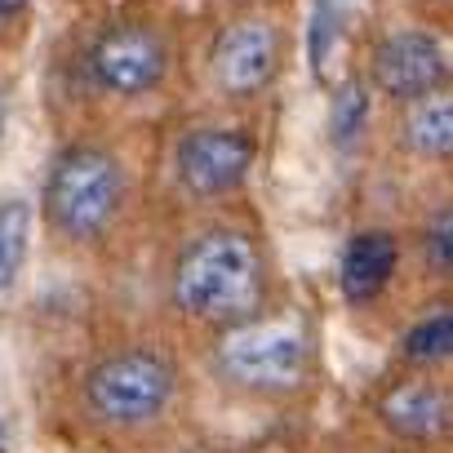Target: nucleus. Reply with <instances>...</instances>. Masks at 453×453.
Listing matches in <instances>:
<instances>
[{"label":"nucleus","instance_id":"obj_1","mask_svg":"<svg viewBox=\"0 0 453 453\" xmlns=\"http://www.w3.org/2000/svg\"><path fill=\"white\" fill-rule=\"evenodd\" d=\"M272 267L267 250L250 226L218 222L191 236L169 272V303L209 329H226L267 311Z\"/></svg>","mask_w":453,"mask_h":453},{"label":"nucleus","instance_id":"obj_2","mask_svg":"<svg viewBox=\"0 0 453 453\" xmlns=\"http://www.w3.org/2000/svg\"><path fill=\"white\" fill-rule=\"evenodd\" d=\"M125 165L111 147L103 142H67L41 187V213L50 232L63 236L67 245H94L103 241L120 209H125Z\"/></svg>","mask_w":453,"mask_h":453},{"label":"nucleus","instance_id":"obj_3","mask_svg":"<svg viewBox=\"0 0 453 453\" xmlns=\"http://www.w3.org/2000/svg\"><path fill=\"white\" fill-rule=\"evenodd\" d=\"M182 391L178 360L156 347L103 351L81 373V409L103 431H147L173 413Z\"/></svg>","mask_w":453,"mask_h":453},{"label":"nucleus","instance_id":"obj_4","mask_svg":"<svg viewBox=\"0 0 453 453\" xmlns=\"http://www.w3.org/2000/svg\"><path fill=\"white\" fill-rule=\"evenodd\" d=\"M213 369L245 395H289L311 378V338L294 320H241L218 329Z\"/></svg>","mask_w":453,"mask_h":453},{"label":"nucleus","instance_id":"obj_5","mask_svg":"<svg viewBox=\"0 0 453 453\" xmlns=\"http://www.w3.org/2000/svg\"><path fill=\"white\" fill-rule=\"evenodd\" d=\"M285 27L263 14H236L209 45V85L226 103L263 98L285 72Z\"/></svg>","mask_w":453,"mask_h":453},{"label":"nucleus","instance_id":"obj_6","mask_svg":"<svg viewBox=\"0 0 453 453\" xmlns=\"http://www.w3.org/2000/svg\"><path fill=\"white\" fill-rule=\"evenodd\" d=\"M173 50L151 23H111L85 50V81L107 98H147L165 85Z\"/></svg>","mask_w":453,"mask_h":453},{"label":"nucleus","instance_id":"obj_7","mask_svg":"<svg viewBox=\"0 0 453 453\" xmlns=\"http://www.w3.org/2000/svg\"><path fill=\"white\" fill-rule=\"evenodd\" d=\"M258 160V138L236 125H196L173 142V178L191 200L236 196Z\"/></svg>","mask_w":453,"mask_h":453},{"label":"nucleus","instance_id":"obj_8","mask_svg":"<svg viewBox=\"0 0 453 453\" xmlns=\"http://www.w3.org/2000/svg\"><path fill=\"white\" fill-rule=\"evenodd\" d=\"M369 81L382 98L391 103H409L426 89L449 85V50L435 32L426 27H404L378 41L373 63H369Z\"/></svg>","mask_w":453,"mask_h":453},{"label":"nucleus","instance_id":"obj_9","mask_svg":"<svg viewBox=\"0 0 453 453\" xmlns=\"http://www.w3.org/2000/svg\"><path fill=\"white\" fill-rule=\"evenodd\" d=\"M378 418L391 435L409 444H435L449 435V395L440 382L426 378V369H418V378H400L387 387V395L378 400Z\"/></svg>","mask_w":453,"mask_h":453},{"label":"nucleus","instance_id":"obj_10","mask_svg":"<svg viewBox=\"0 0 453 453\" xmlns=\"http://www.w3.org/2000/svg\"><path fill=\"white\" fill-rule=\"evenodd\" d=\"M395 267H400V245L391 232H356L342 250V263H338V289L351 307H369L391 280H395Z\"/></svg>","mask_w":453,"mask_h":453},{"label":"nucleus","instance_id":"obj_11","mask_svg":"<svg viewBox=\"0 0 453 453\" xmlns=\"http://www.w3.org/2000/svg\"><path fill=\"white\" fill-rule=\"evenodd\" d=\"M400 142L409 156L418 160H435L444 165L453 156V94L449 85L426 89L409 103H400Z\"/></svg>","mask_w":453,"mask_h":453},{"label":"nucleus","instance_id":"obj_12","mask_svg":"<svg viewBox=\"0 0 453 453\" xmlns=\"http://www.w3.org/2000/svg\"><path fill=\"white\" fill-rule=\"evenodd\" d=\"M400 356L413 365V369H444L449 356H453V311L449 303H440L435 311L418 316L404 338H400Z\"/></svg>","mask_w":453,"mask_h":453},{"label":"nucleus","instance_id":"obj_13","mask_svg":"<svg viewBox=\"0 0 453 453\" xmlns=\"http://www.w3.org/2000/svg\"><path fill=\"white\" fill-rule=\"evenodd\" d=\"M27 241H32V204L23 196H5L0 200V298L23 280Z\"/></svg>","mask_w":453,"mask_h":453},{"label":"nucleus","instance_id":"obj_14","mask_svg":"<svg viewBox=\"0 0 453 453\" xmlns=\"http://www.w3.org/2000/svg\"><path fill=\"white\" fill-rule=\"evenodd\" d=\"M347 14L351 0H316L311 5V41H307V58L320 85H334V63L342 50V32H347Z\"/></svg>","mask_w":453,"mask_h":453},{"label":"nucleus","instance_id":"obj_15","mask_svg":"<svg viewBox=\"0 0 453 453\" xmlns=\"http://www.w3.org/2000/svg\"><path fill=\"white\" fill-rule=\"evenodd\" d=\"M329 89H334V98H329V138H334L338 151H351L365 138V129H369L373 94H369L365 81H338Z\"/></svg>","mask_w":453,"mask_h":453},{"label":"nucleus","instance_id":"obj_16","mask_svg":"<svg viewBox=\"0 0 453 453\" xmlns=\"http://www.w3.org/2000/svg\"><path fill=\"white\" fill-rule=\"evenodd\" d=\"M418 245H422L426 272H431L435 280H449V272H453V209H449V204H440V209L422 222Z\"/></svg>","mask_w":453,"mask_h":453},{"label":"nucleus","instance_id":"obj_17","mask_svg":"<svg viewBox=\"0 0 453 453\" xmlns=\"http://www.w3.org/2000/svg\"><path fill=\"white\" fill-rule=\"evenodd\" d=\"M23 10H27V0H0V19H14Z\"/></svg>","mask_w":453,"mask_h":453},{"label":"nucleus","instance_id":"obj_18","mask_svg":"<svg viewBox=\"0 0 453 453\" xmlns=\"http://www.w3.org/2000/svg\"><path fill=\"white\" fill-rule=\"evenodd\" d=\"M0 453H10V444H5V422H0Z\"/></svg>","mask_w":453,"mask_h":453},{"label":"nucleus","instance_id":"obj_19","mask_svg":"<svg viewBox=\"0 0 453 453\" xmlns=\"http://www.w3.org/2000/svg\"><path fill=\"white\" fill-rule=\"evenodd\" d=\"M232 5H241V10H245V5H258V0H232Z\"/></svg>","mask_w":453,"mask_h":453}]
</instances>
